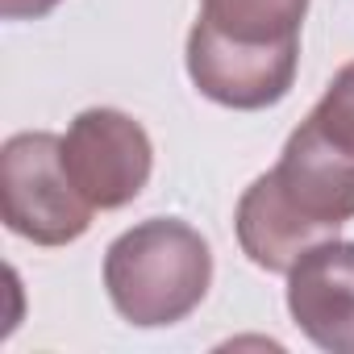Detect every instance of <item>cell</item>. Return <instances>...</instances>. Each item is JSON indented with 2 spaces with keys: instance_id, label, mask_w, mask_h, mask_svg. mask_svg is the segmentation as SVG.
<instances>
[{
  "instance_id": "6da1fadb",
  "label": "cell",
  "mask_w": 354,
  "mask_h": 354,
  "mask_svg": "<svg viewBox=\"0 0 354 354\" xmlns=\"http://www.w3.org/2000/svg\"><path fill=\"white\" fill-rule=\"evenodd\" d=\"M354 221V150L337 146L313 113L288 133L279 162L242 192L234 234L242 254L288 275L300 254Z\"/></svg>"
},
{
  "instance_id": "7a4b0ae2",
  "label": "cell",
  "mask_w": 354,
  "mask_h": 354,
  "mask_svg": "<svg viewBox=\"0 0 354 354\" xmlns=\"http://www.w3.org/2000/svg\"><path fill=\"white\" fill-rule=\"evenodd\" d=\"M213 283L205 234L180 217H150L104 250V292L138 329L180 325L201 308Z\"/></svg>"
},
{
  "instance_id": "3957f363",
  "label": "cell",
  "mask_w": 354,
  "mask_h": 354,
  "mask_svg": "<svg viewBox=\"0 0 354 354\" xmlns=\"http://www.w3.org/2000/svg\"><path fill=\"white\" fill-rule=\"evenodd\" d=\"M0 205L9 234L34 246H71L92 225V205L71 184L63 138L34 129L0 146Z\"/></svg>"
},
{
  "instance_id": "277c9868",
  "label": "cell",
  "mask_w": 354,
  "mask_h": 354,
  "mask_svg": "<svg viewBox=\"0 0 354 354\" xmlns=\"http://www.w3.org/2000/svg\"><path fill=\"white\" fill-rule=\"evenodd\" d=\"M63 162L71 184L100 213L125 209L142 196L154 171V146L142 121L121 109H84L63 133Z\"/></svg>"
},
{
  "instance_id": "5b68a950",
  "label": "cell",
  "mask_w": 354,
  "mask_h": 354,
  "mask_svg": "<svg viewBox=\"0 0 354 354\" xmlns=\"http://www.w3.org/2000/svg\"><path fill=\"white\" fill-rule=\"evenodd\" d=\"M188 75L201 96L221 109L259 113L279 104L300 67V46H234L213 34H188Z\"/></svg>"
},
{
  "instance_id": "8992f818",
  "label": "cell",
  "mask_w": 354,
  "mask_h": 354,
  "mask_svg": "<svg viewBox=\"0 0 354 354\" xmlns=\"http://www.w3.org/2000/svg\"><path fill=\"white\" fill-rule=\"evenodd\" d=\"M288 313L296 329L329 350L354 354V242H321L288 271Z\"/></svg>"
},
{
  "instance_id": "52a82bcc",
  "label": "cell",
  "mask_w": 354,
  "mask_h": 354,
  "mask_svg": "<svg viewBox=\"0 0 354 354\" xmlns=\"http://www.w3.org/2000/svg\"><path fill=\"white\" fill-rule=\"evenodd\" d=\"M308 0H201L192 30L234 46H300Z\"/></svg>"
},
{
  "instance_id": "ba28073f",
  "label": "cell",
  "mask_w": 354,
  "mask_h": 354,
  "mask_svg": "<svg viewBox=\"0 0 354 354\" xmlns=\"http://www.w3.org/2000/svg\"><path fill=\"white\" fill-rule=\"evenodd\" d=\"M313 121L346 150H354V63H346L313 109Z\"/></svg>"
},
{
  "instance_id": "9c48e42d",
  "label": "cell",
  "mask_w": 354,
  "mask_h": 354,
  "mask_svg": "<svg viewBox=\"0 0 354 354\" xmlns=\"http://www.w3.org/2000/svg\"><path fill=\"white\" fill-rule=\"evenodd\" d=\"M63 0H0V17L5 21H38L46 13H55Z\"/></svg>"
}]
</instances>
